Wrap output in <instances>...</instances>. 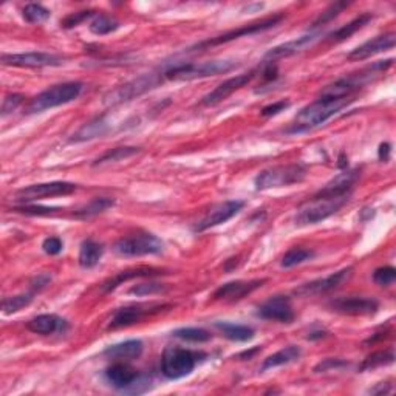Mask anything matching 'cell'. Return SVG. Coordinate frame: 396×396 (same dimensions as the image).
Returning a JSON list of instances; mask_svg holds the SVG:
<instances>
[{
    "label": "cell",
    "instance_id": "obj_51",
    "mask_svg": "<svg viewBox=\"0 0 396 396\" xmlns=\"http://www.w3.org/2000/svg\"><path fill=\"white\" fill-rule=\"evenodd\" d=\"M337 166H339L341 169H347L348 161H347V159H346V155H344V153H342V155H341V158H339V164H337Z\"/></svg>",
    "mask_w": 396,
    "mask_h": 396
},
{
    "label": "cell",
    "instance_id": "obj_19",
    "mask_svg": "<svg viewBox=\"0 0 396 396\" xmlns=\"http://www.w3.org/2000/svg\"><path fill=\"white\" fill-rule=\"evenodd\" d=\"M266 279H254V280H235V282H228L221 285L219 290L214 293L215 300H226V302H235L251 295L260 286H264Z\"/></svg>",
    "mask_w": 396,
    "mask_h": 396
},
{
    "label": "cell",
    "instance_id": "obj_12",
    "mask_svg": "<svg viewBox=\"0 0 396 396\" xmlns=\"http://www.w3.org/2000/svg\"><path fill=\"white\" fill-rule=\"evenodd\" d=\"M2 63L3 66L21 68L59 67L63 63V57L53 53H43V51H28V53L2 55Z\"/></svg>",
    "mask_w": 396,
    "mask_h": 396
},
{
    "label": "cell",
    "instance_id": "obj_17",
    "mask_svg": "<svg viewBox=\"0 0 396 396\" xmlns=\"http://www.w3.org/2000/svg\"><path fill=\"white\" fill-rule=\"evenodd\" d=\"M257 316L265 321L291 324L295 321V310H293L291 300L286 296H276L268 299L257 308Z\"/></svg>",
    "mask_w": 396,
    "mask_h": 396
},
{
    "label": "cell",
    "instance_id": "obj_13",
    "mask_svg": "<svg viewBox=\"0 0 396 396\" xmlns=\"http://www.w3.org/2000/svg\"><path fill=\"white\" fill-rule=\"evenodd\" d=\"M245 206V201L241 200H228L215 204L212 209L208 210V214L203 217V219L197 223L194 226L195 232H203L208 231L210 228H215L221 225V223H226L228 220H231L234 215H237L241 209Z\"/></svg>",
    "mask_w": 396,
    "mask_h": 396
},
{
    "label": "cell",
    "instance_id": "obj_35",
    "mask_svg": "<svg viewBox=\"0 0 396 396\" xmlns=\"http://www.w3.org/2000/svg\"><path fill=\"white\" fill-rule=\"evenodd\" d=\"M395 361V353L393 350H386V351H376V353L370 355L366 361L362 362V366L359 370H373L382 366H388V364H393Z\"/></svg>",
    "mask_w": 396,
    "mask_h": 396
},
{
    "label": "cell",
    "instance_id": "obj_48",
    "mask_svg": "<svg viewBox=\"0 0 396 396\" xmlns=\"http://www.w3.org/2000/svg\"><path fill=\"white\" fill-rule=\"evenodd\" d=\"M50 280H51L50 274H39V276L34 277L33 282H31V290H33V293L43 290L50 284Z\"/></svg>",
    "mask_w": 396,
    "mask_h": 396
},
{
    "label": "cell",
    "instance_id": "obj_11",
    "mask_svg": "<svg viewBox=\"0 0 396 396\" xmlns=\"http://www.w3.org/2000/svg\"><path fill=\"white\" fill-rule=\"evenodd\" d=\"M164 308H170V305H130L119 308L115 313L110 324H108V330H119L132 327L138 322H141L144 317L150 315H158Z\"/></svg>",
    "mask_w": 396,
    "mask_h": 396
},
{
    "label": "cell",
    "instance_id": "obj_31",
    "mask_svg": "<svg viewBox=\"0 0 396 396\" xmlns=\"http://www.w3.org/2000/svg\"><path fill=\"white\" fill-rule=\"evenodd\" d=\"M113 206H115V200H112V198L98 197V198H93L90 203H87L84 208H81L78 212H76V217L86 220V219H90V217L106 212L107 209H110Z\"/></svg>",
    "mask_w": 396,
    "mask_h": 396
},
{
    "label": "cell",
    "instance_id": "obj_27",
    "mask_svg": "<svg viewBox=\"0 0 396 396\" xmlns=\"http://www.w3.org/2000/svg\"><path fill=\"white\" fill-rule=\"evenodd\" d=\"M302 356V350L297 346H288L282 350L276 351L271 356H268L260 367V372H266V370L276 368L280 366H288L291 362H296L299 357Z\"/></svg>",
    "mask_w": 396,
    "mask_h": 396
},
{
    "label": "cell",
    "instance_id": "obj_8",
    "mask_svg": "<svg viewBox=\"0 0 396 396\" xmlns=\"http://www.w3.org/2000/svg\"><path fill=\"white\" fill-rule=\"evenodd\" d=\"M113 251L121 257H143V255L161 254L164 244L153 234H138L119 239L115 244Z\"/></svg>",
    "mask_w": 396,
    "mask_h": 396
},
{
    "label": "cell",
    "instance_id": "obj_21",
    "mask_svg": "<svg viewBox=\"0 0 396 396\" xmlns=\"http://www.w3.org/2000/svg\"><path fill=\"white\" fill-rule=\"evenodd\" d=\"M361 170L353 169V170H344L342 174L337 175L333 180L328 181L325 186L319 190L317 194L321 195H328V197H351V192L356 186L357 180H359Z\"/></svg>",
    "mask_w": 396,
    "mask_h": 396
},
{
    "label": "cell",
    "instance_id": "obj_18",
    "mask_svg": "<svg viewBox=\"0 0 396 396\" xmlns=\"http://www.w3.org/2000/svg\"><path fill=\"white\" fill-rule=\"evenodd\" d=\"M106 379L121 392L135 393V387L141 384V376L126 362H117L106 370Z\"/></svg>",
    "mask_w": 396,
    "mask_h": 396
},
{
    "label": "cell",
    "instance_id": "obj_3",
    "mask_svg": "<svg viewBox=\"0 0 396 396\" xmlns=\"http://www.w3.org/2000/svg\"><path fill=\"white\" fill-rule=\"evenodd\" d=\"M350 197H328L315 194L310 200H306L302 206L297 209L295 223L297 226H308V225H317L328 217L335 215L336 212L346 206L348 203Z\"/></svg>",
    "mask_w": 396,
    "mask_h": 396
},
{
    "label": "cell",
    "instance_id": "obj_14",
    "mask_svg": "<svg viewBox=\"0 0 396 396\" xmlns=\"http://www.w3.org/2000/svg\"><path fill=\"white\" fill-rule=\"evenodd\" d=\"M353 276V268H344V270L330 274V276L324 279L313 280L310 284H305L296 290V295L300 296H321L327 295V293L335 291L341 288L344 284H347L348 280Z\"/></svg>",
    "mask_w": 396,
    "mask_h": 396
},
{
    "label": "cell",
    "instance_id": "obj_38",
    "mask_svg": "<svg viewBox=\"0 0 396 396\" xmlns=\"http://www.w3.org/2000/svg\"><path fill=\"white\" fill-rule=\"evenodd\" d=\"M22 16L28 23H42L46 22L47 19H50L51 12L47 10L46 6H42L39 3H28L22 10Z\"/></svg>",
    "mask_w": 396,
    "mask_h": 396
},
{
    "label": "cell",
    "instance_id": "obj_34",
    "mask_svg": "<svg viewBox=\"0 0 396 396\" xmlns=\"http://www.w3.org/2000/svg\"><path fill=\"white\" fill-rule=\"evenodd\" d=\"M138 152H139L138 148H130V146H124V148H115V149L107 150L104 155H101L97 161L93 163V166L123 161V159H126V158H130L133 155H137Z\"/></svg>",
    "mask_w": 396,
    "mask_h": 396
},
{
    "label": "cell",
    "instance_id": "obj_28",
    "mask_svg": "<svg viewBox=\"0 0 396 396\" xmlns=\"http://www.w3.org/2000/svg\"><path fill=\"white\" fill-rule=\"evenodd\" d=\"M102 254H104V248L101 244L92 239L84 240L79 248V266L84 268V270H92L99 264Z\"/></svg>",
    "mask_w": 396,
    "mask_h": 396
},
{
    "label": "cell",
    "instance_id": "obj_2",
    "mask_svg": "<svg viewBox=\"0 0 396 396\" xmlns=\"http://www.w3.org/2000/svg\"><path fill=\"white\" fill-rule=\"evenodd\" d=\"M237 67V62L219 59L208 62H183L174 66L163 67L164 81H194L231 72Z\"/></svg>",
    "mask_w": 396,
    "mask_h": 396
},
{
    "label": "cell",
    "instance_id": "obj_22",
    "mask_svg": "<svg viewBox=\"0 0 396 396\" xmlns=\"http://www.w3.org/2000/svg\"><path fill=\"white\" fill-rule=\"evenodd\" d=\"M319 33H310V34H304L300 37H296V39L288 41L285 43H280V46L271 48L268 51L265 59L274 62L277 59H284V57H290L293 55H297L300 51L306 50L308 47H311L313 43H315L319 39Z\"/></svg>",
    "mask_w": 396,
    "mask_h": 396
},
{
    "label": "cell",
    "instance_id": "obj_47",
    "mask_svg": "<svg viewBox=\"0 0 396 396\" xmlns=\"http://www.w3.org/2000/svg\"><path fill=\"white\" fill-rule=\"evenodd\" d=\"M344 366H347V362L346 361H341V359H324L322 362H319L317 366L315 367V372L317 373H321V372H328V370L331 368H339V367H344Z\"/></svg>",
    "mask_w": 396,
    "mask_h": 396
},
{
    "label": "cell",
    "instance_id": "obj_24",
    "mask_svg": "<svg viewBox=\"0 0 396 396\" xmlns=\"http://www.w3.org/2000/svg\"><path fill=\"white\" fill-rule=\"evenodd\" d=\"M67 327L66 319L59 317L57 315H39L31 319L27 324V328L34 335L50 336L55 335L56 331H61Z\"/></svg>",
    "mask_w": 396,
    "mask_h": 396
},
{
    "label": "cell",
    "instance_id": "obj_10",
    "mask_svg": "<svg viewBox=\"0 0 396 396\" xmlns=\"http://www.w3.org/2000/svg\"><path fill=\"white\" fill-rule=\"evenodd\" d=\"M78 186L68 181H50V183H39L31 184V186L19 189L14 194L16 200L19 201H36L42 198L51 197H66L73 194Z\"/></svg>",
    "mask_w": 396,
    "mask_h": 396
},
{
    "label": "cell",
    "instance_id": "obj_6",
    "mask_svg": "<svg viewBox=\"0 0 396 396\" xmlns=\"http://www.w3.org/2000/svg\"><path fill=\"white\" fill-rule=\"evenodd\" d=\"M306 177V169L302 164H286V166H274L261 170L255 177L254 186L257 190H268L291 186V184L302 183Z\"/></svg>",
    "mask_w": 396,
    "mask_h": 396
},
{
    "label": "cell",
    "instance_id": "obj_45",
    "mask_svg": "<svg viewBox=\"0 0 396 396\" xmlns=\"http://www.w3.org/2000/svg\"><path fill=\"white\" fill-rule=\"evenodd\" d=\"M290 107V102L288 101H279V102H274V104H270L261 108L260 115L265 118H270V117H276L280 112H284L285 108Z\"/></svg>",
    "mask_w": 396,
    "mask_h": 396
},
{
    "label": "cell",
    "instance_id": "obj_5",
    "mask_svg": "<svg viewBox=\"0 0 396 396\" xmlns=\"http://www.w3.org/2000/svg\"><path fill=\"white\" fill-rule=\"evenodd\" d=\"M82 90H84V84L78 81L63 82V84L50 87L31 101L28 113H41L48 110V108L68 104V102L78 99Z\"/></svg>",
    "mask_w": 396,
    "mask_h": 396
},
{
    "label": "cell",
    "instance_id": "obj_49",
    "mask_svg": "<svg viewBox=\"0 0 396 396\" xmlns=\"http://www.w3.org/2000/svg\"><path fill=\"white\" fill-rule=\"evenodd\" d=\"M390 152H392V146L388 143H382L378 150V157L381 161H388V158H390Z\"/></svg>",
    "mask_w": 396,
    "mask_h": 396
},
{
    "label": "cell",
    "instance_id": "obj_29",
    "mask_svg": "<svg viewBox=\"0 0 396 396\" xmlns=\"http://www.w3.org/2000/svg\"><path fill=\"white\" fill-rule=\"evenodd\" d=\"M215 328L221 331V335L229 341L234 342H248L251 341L255 331L248 327V325H237V324H229V322H215Z\"/></svg>",
    "mask_w": 396,
    "mask_h": 396
},
{
    "label": "cell",
    "instance_id": "obj_50",
    "mask_svg": "<svg viewBox=\"0 0 396 396\" xmlns=\"http://www.w3.org/2000/svg\"><path fill=\"white\" fill-rule=\"evenodd\" d=\"M390 392H392V384H387V382H381L378 387L370 388V393H373V395H382V393L387 395Z\"/></svg>",
    "mask_w": 396,
    "mask_h": 396
},
{
    "label": "cell",
    "instance_id": "obj_33",
    "mask_svg": "<svg viewBox=\"0 0 396 396\" xmlns=\"http://www.w3.org/2000/svg\"><path fill=\"white\" fill-rule=\"evenodd\" d=\"M88 28H90L93 34L106 36V34L113 33V31H117L119 28V22L115 21V19L110 16L98 14V16H95L90 25H88Z\"/></svg>",
    "mask_w": 396,
    "mask_h": 396
},
{
    "label": "cell",
    "instance_id": "obj_36",
    "mask_svg": "<svg viewBox=\"0 0 396 396\" xmlns=\"http://www.w3.org/2000/svg\"><path fill=\"white\" fill-rule=\"evenodd\" d=\"M172 335H174V337H178V339L186 341V342H194V344L208 342L210 339L209 331L203 330V328H194V327L178 328Z\"/></svg>",
    "mask_w": 396,
    "mask_h": 396
},
{
    "label": "cell",
    "instance_id": "obj_7",
    "mask_svg": "<svg viewBox=\"0 0 396 396\" xmlns=\"http://www.w3.org/2000/svg\"><path fill=\"white\" fill-rule=\"evenodd\" d=\"M198 355L181 347H168L161 357V372L168 379H181L194 372Z\"/></svg>",
    "mask_w": 396,
    "mask_h": 396
},
{
    "label": "cell",
    "instance_id": "obj_44",
    "mask_svg": "<svg viewBox=\"0 0 396 396\" xmlns=\"http://www.w3.org/2000/svg\"><path fill=\"white\" fill-rule=\"evenodd\" d=\"M16 212H21L25 215H50L56 212V208H43V206H19L14 208Z\"/></svg>",
    "mask_w": 396,
    "mask_h": 396
},
{
    "label": "cell",
    "instance_id": "obj_42",
    "mask_svg": "<svg viewBox=\"0 0 396 396\" xmlns=\"http://www.w3.org/2000/svg\"><path fill=\"white\" fill-rule=\"evenodd\" d=\"M93 16H95L93 11H79V12H75V14L67 16L61 22V25L63 28H73V27H78L81 22L86 21V19L93 17Z\"/></svg>",
    "mask_w": 396,
    "mask_h": 396
},
{
    "label": "cell",
    "instance_id": "obj_1",
    "mask_svg": "<svg viewBox=\"0 0 396 396\" xmlns=\"http://www.w3.org/2000/svg\"><path fill=\"white\" fill-rule=\"evenodd\" d=\"M353 98H325L319 97L311 104L305 106L300 110L293 123L290 124L285 133L288 135H296V133H304L316 129L324 123H327L330 118L339 113L342 108H346L353 102Z\"/></svg>",
    "mask_w": 396,
    "mask_h": 396
},
{
    "label": "cell",
    "instance_id": "obj_39",
    "mask_svg": "<svg viewBox=\"0 0 396 396\" xmlns=\"http://www.w3.org/2000/svg\"><path fill=\"white\" fill-rule=\"evenodd\" d=\"M350 3L347 2H337V3H333L330 6V8L325 10L321 16H319L315 22H313V28H317V27H321V25H325L327 22H331L333 19H336L337 16L341 14V12L347 8Z\"/></svg>",
    "mask_w": 396,
    "mask_h": 396
},
{
    "label": "cell",
    "instance_id": "obj_23",
    "mask_svg": "<svg viewBox=\"0 0 396 396\" xmlns=\"http://www.w3.org/2000/svg\"><path fill=\"white\" fill-rule=\"evenodd\" d=\"M163 274H168L164 270H159V268H152V266H138V268H130V270L121 271L117 276L110 277L102 284V291L110 293L113 290H117L119 285H123L124 282H129L132 279L138 277H153V276H163Z\"/></svg>",
    "mask_w": 396,
    "mask_h": 396
},
{
    "label": "cell",
    "instance_id": "obj_4",
    "mask_svg": "<svg viewBox=\"0 0 396 396\" xmlns=\"http://www.w3.org/2000/svg\"><path fill=\"white\" fill-rule=\"evenodd\" d=\"M163 81H164L163 68L158 70V72L146 73L143 76H139V78L132 79L129 82H126V84L117 87L115 90L108 92L104 97V104L113 107L123 104V102H129L132 99L141 97L144 93H148L149 90L157 88Z\"/></svg>",
    "mask_w": 396,
    "mask_h": 396
},
{
    "label": "cell",
    "instance_id": "obj_26",
    "mask_svg": "<svg viewBox=\"0 0 396 396\" xmlns=\"http://www.w3.org/2000/svg\"><path fill=\"white\" fill-rule=\"evenodd\" d=\"M144 350V344L139 339H130L121 344H115V346L107 347L104 350V355L108 357H115V359H135L139 357Z\"/></svg>",
    "mask_w": 396,
    "mask_h": 396
},
{
    "label": "cell",
    "instance_id": "obj_9",
    "mask_svg": "<svg viewBox=\"0 0 396 396\" xmlns=\"http://www.w3.org/2000/svg\"><path fill=\"white\" fill-rule=\"evenodd\" d=\"M284 14H274L270 16L266 19H261L259 22H254V23H248L245 27H240L237 30H232V31H228V33L221 34V36H217L214 39H208L201 43H198V46L192 47L190 50H204V48H209V47H217V46H223V43H228L231 41L239 39L241 36H253V34H257L261 33V31H266L273 27H276L280 22L284 21Z\"/></svg>",
    "mask_w": 396,
    "mask_h": 396
},
{
    "label": "cell",
    "instance_id": "obj_20",
    "mask_svg": "<svg viewBox=\"0 0 396 396\" xmlns=\"http://www.w3.org/2000/svg\"><path fill=\"white\" fill-rule=\"evenodd\" d=\"M396 43V34L395 33H386V34H381L378 37H375L372 41H367L366 43H362L355 50H351L347 59L348 61H355V62H359V61H366L368 57L376 56L379 53H384L387 50H392Z\"/></svg>",
    "mask_w": 396,
    "mask_h": 396
},
{
    "label": "cell",
    "instance_id": "obj_46",
    "mask_svg": "<svg viewBox=\"0 0 396 396\" xmlns=\"http://www.w3.org/2000/svg\"><path fill=\"white\" fill-rule=\"evenodd\" d=\"M62 248H63V244L59 237H48L42 241V249L48 255H57L62 251Z\"/></svg>",
    "mask_w": 396,
    "mask_h": 396
},
{
    "label": "cell",
    "instance_id": "obj_30",
    "mask_svg": "<svg viewBox=\"0 0 396 396\" xmlns=\"http://www.w3.org/2000/svg\"><path fill=\"white\" fill-rule=\"evenodd\" d=\"M372 19H373V16L370 14V12H366V14H361L359 17L353 19V21H351L350 23L344 25V27H341L339 30H336L331 34H328V41H331V42H342V41L348 39V37H351L356 33V31H359L361 28L366 27V25L370 21H372Z\"/></svg>",
    "mask_w": 396,
    "mask_h": 396
},
{
    "label": "cell",
    "instance_id": "obj_25",
    "mask_svg": "<svg viewBox=\"0 0 396 396\" xmlns=\"http://www.w3.org/2000/svg\"><path fill=\"white\" fill-rule=\"evenodd\" d=\"M108 132V124L107 121L98 117L92 121H88L81 129L73 133V137L70 138V143H86V141H92L95 138H99L102 135H106Z\"/></svg>",
    "mask_w": 396,
    "mask_h": 396
},
{
    "label": "cell",
    "instance_id": "obj_16",
    "mask_svg": "<svg viewBox=\"0 0 396 396\" xmlns=\"http://www.w3.org/2000/svg\"><path fill=\"white\" fill-rule=\"evenodd\" d=\"M330 308L346 316H373L378 313L379 304L368 297H341L331 300Z\"/></svg>",
    "mask_w": 396,
    "mask_h": 396
},
{
    "label": "cell",
    "instance_id": "obj_41",
    "mask_svg": "<svg viewBox=\"0 0 396 396\" xmlns=\"http://www.w3.org/2000/svg\"><path fill=\"white\" fill-rule=\"evenodd\" d=\"M373 280L379 286L392 285L396 280V270L393 266H381L373 273Z\"/></svg>",
    "mask_w": 396,
    "mask_h": 396
},
{
    "label": "cell",
    "instance_id": "obj_37",
    "mask_svg": "<svg viewBox=\"0 0 396 396\" xmlns=\"http://www.w3.org/2000/svg\"><path fill=\"white\" fill-rule=\"evenodd\" d=\"M33 293L31 295H17L12 297H6L2 300V311L5 315H14V313L21 311L25 306H28L33 302Z\"/></svg>",
    "mask_w": 396,
    "mask_h": 396
},
{
    "label": "cell",
    "instance_id": "obj_40",
    "mask_svg": "<svg viewBox=\"0 0 396 396\" xmlns=\"http://www.w3.org/2000/svg\"><path fill=\"white\" fill-rule=\"evenodd\" d=\"M166 291V286L163 284L157 282H149V284H139L132 286L129 290V295L135 296H153V295H161Z\"/></svg>",
    "mask_w": 396,
    "mask_h": 396
},
{
    "label": "cell",
    "instance_id": "obj_15",
    "mask_svg": "<svg viewBox=\"0 0 396 396\" xmlns=\"http://www.w3.org/2000/svg\"><path fill=\"white\" fill-rule=\"evenodd\" d=\"M259 70H251L249 73L245 75H239V76H234V78H229L226 81H223L220 86H217L212 92L208 93L206 97L201 99V104L206 106V107H212L220 104L221 101L228 99L231 95H234L235 92L241 90V88L246 87L249 82H251L255 76H257Z\"/></svg>",
    "mask_w": 396,
    "mask_h": 396
},
{
    "label": "cell",
    "instance_id": "obj_32",
    "mask_svg": "<svg viewBox=\"0 0 396 396\" xmlns=\"http://www.w3.org/2000/svg\"><path fill=\"white\" fill-rule=\"evenodd\" d=\"M315 251H311V249H306V248H291L288 253H286L282 261H280V265L282 268H293V266H297V265H302L305 261L311 260L315 257Z\"/></svg>",
    "mask_w": 396,
    "mask_h": 396
},
{
    "label": "cell",
    "instance_id": "obj_43",
    "mask_svg": "<svg viewBox=\"0 0 396 396\" xmlns=\"http://www.w3.org/2000/svg\"><path fill=\"white\" fill-rule=\"evenodd\" d=\"M22 102H23V97L19 93H12V95H8V97H5L3 104H2V117L5 118L6 115L14 112L16 108L22 104Z\"/></svg>",
    "mask_w": 396,
    "mask_h": 396
}]
</instances>
